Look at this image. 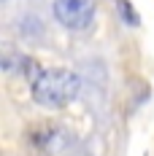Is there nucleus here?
<instances>
[{
  "mask_svg": "<svg viewBox=\"0 0 154 156\" xmlns=\"http://www.w3.org/2000/svg\"><path fill=\"white\" fill-rule=\"evenodd\" d=\"M51 11L65 30L84 32L92 27L95 16H97V3L95 0H54Z\"/></svg>",
  "mask_w": 154,
  "mask_h": 156,
  "instance_id": "2",
  "label": "nucleus"
},
{
  "mask_svg": "<svg viewBox=\"0 0 154 156\" xmlns=\"http://www.w3.org/2000/svg\"><path fill=\"white\" fill-rule=\"evenodd\" d=\"M119 11H122V16L127 19V24H133V27H135V24H141L138 14H135V11H133V8L127 5V0H119Z\"/></svg>",
  "mask_w": 154,
  "mask_h": 156,
  "instance_id": "3",
  "label": "nucleus"
},
{
  "mask_svg": "<svg viewBox=\"0 0 154 156\" xmlns=\"http://www.w3.org/2000/svg\"><path fill=\"white\" fill-rule=\"evenodd\" d=\"M81 92V81L73 70L49 67L30 81V94L41 108H65Z\"/></svg>",
  "mask_w": 154,
  "mask_h": 156,
  "instance_id": "1",
  "label": "nucleus"
}]
</instances>
